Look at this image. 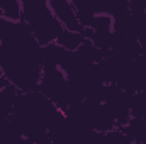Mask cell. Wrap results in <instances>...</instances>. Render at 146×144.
Segmentation results:
<instances>
[{"mask_svg": "<svg viewBox=\"0 0 146 144\" xmlns=\"http://www.w3.org/2000/svg\"><path fill=\"white\" fill-rule=\"evenodd\" d=\"M0 70L7 83L17 92L39 88L42 73L41 44L22 20L5 22L0 39Z\"/></svg>", "mask_w": 146, "mask_h": 144, "instance_id": "6da1fadb", "label": "cell"}, {"mask_svg": "<svg viewBox=\"0 0 146 144\" xmlns=\"http://www.w3.org/2000/svg\"><path fill=\"white\" fill-rule=\"evenodd\" d=\"M63 114L65 112L61 108L54 105L39 90L19 92L10 115V122L22 136L24 143L51 144L48 131L60 117H63Z\"/></svg>", "mask_w": 146, "mask_h": 144, "instance_id": "7a4b0ae2", "label": "cell"}, {"mask_svg": "<svg viewBox=\"0 0 146 144\" xmlns=\"http://www.w3.org/2000/svg\"><path fill=\"white\" fill-rule=\"evenodd\" d=\"M22 3V22L31 29L39 44L56 41L63 31L61 22L54 15L48 0H21Z\"/></svg>", "mask_w": 146, "mask_h": 144, "instance_id": "3957f363", "label": "cell"}, {"mask_svg": "<svg viewBox=\"0 0 146 144\" xmlns=\"http://www.w3.org/2000/svg\"><path fill=\"white\" fill-rule=\"evenodd\" d=\"M37 90L63 112L83 98L80 88L68 80V76L60 66H42Z\"/></svg>", "mask_w": 146, "mask_h": 144, "instance_id": "277c9868", "label": "cell"}, {"mask_svg": "<svg viewBox=\"0 0 146 144\" xmlns=\"http://www.w3.org/2000/svg\"><path fill=\"white\" fill-rule=\"evenodd\" d=\"M131 100L133 93L126 92L117 83H106L102 92V102L107 105L115 119V124L121 127L131 119Z\"/></svg>", "mask_w": 146, "mask_h": 144, "instance_id": "5b68a950", "label": "cell"}, {"mask_svg": "<svg viewBox=\"0 0 146 144\" xmlns=\"http://www.w3.org/2000/svg\"><path fill=\"white\" fill-rule=\"evenodd\" d=\"M54 15L61 22L63 29L68 31H83V24L80 22V17L73 7L72 0H48Z\"/></svg>", "mask_w": 146, "mask_h": 144, "instance_id": "8992f818", "label": "cell"}, {"mask_svg": "<svg viewBox=\"0 0 146 144\" xmlns=\"http://www.w3.org/2000/svg\"><path fill=\"white\" fill-rule=\"evenodd\" d=\"M17 93H19L17 88H14L12 85H5L0 90V126H3L5 122L10 120Z\"/></svg>", "mask_w": 146, "mask_h": 144, "instance_id": "52a82bcc", "label": "cell"}, {"mask_svg": "<svg viewBox=\"0 0 146 144\" xmlns=\"http://www.w3.org/2000/svg\"><path fill=\"white\" fill-rule=\"evenodd\" d=\"M0 14L7 20H22V3L21 0H0Z\"/></svg>", "mask_w": 146, "mask_h": 144, "instance_id": "ba28073f", "label": "cell"}, {"mask_svg": "<svg viewBox=\"0 0 146 144\" xmlns=\"http://www.w3.org/2000/svg\"><path fill=\"white\" fill-rule=\"evenodd\" d=\"M83 41H85L83 31H68V29H63L61 34L56 39V42L60 46H63L65 49H70V51L76 49Z\"/></svg>", "mask_w": 146, "mask_h": 144, "instance_id": "9c48e42d", "label": "cell"}, {"mask_svg": "<svg viewBox=\"0 0 146 144\" xmlns=\"http://www.w3.org/2000/svg\"><path fill=\"white\" fill-rule=\"evenodd\" d=\"M5 22H7V19H5V17H2V14H0V39H2V34H3V27H5Z\"/></svg>", "mask_w": 146, "mask_h": 144, "instance_id": "30bf717a", "label": "cell"}, {"mask_svg": "<svg viewBox=\"0 0 146 144\" xmlns=\"http://www.w3.org/2000/svg\"><path fill=\"white\" fill-rule=\"evenodd\" d=\"M5 85H9V83H7V80H5L3 73H2V70H0V90H2V88H3Z\"/></svg>", "mask_w": 146, "mask_h": 144, "instance_id": "8fae6325", "label": "cell"}]
</instances>
